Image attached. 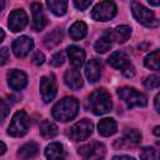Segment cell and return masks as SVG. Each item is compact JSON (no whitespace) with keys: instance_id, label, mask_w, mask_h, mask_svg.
<instances>
[{"instance_id":"obj_13","label":"cell","mask_w":160,"mask_h":160,"mask_svg":"<svg viewBox=\"0 0 160 160\" xmlns=\"http://www.w3.org/2000/svg\"><path fill=\"white\" fill-rule=\"evenodd\" d=\"M105 35L109 38L110 41H116V42H124L126 41L130 35H131V28L128 25H120L116 26L115 29H111L105 32Z\"/></svg>"},{"instance_id":"obj_12","label":"cell","mask_w":160,"mask_h":160,"mask_svg":"<svg viewBox=\"0 0 160 160\" xmlns=\"http://www.w3.org/2000/svg\"><path fill=\"white\" fill-rule=\"evenodd\" d=\"M34 48V40L29 36H20L12 42V51L16 58H25Z\"/></svg>"},{"instance_id":"obj_21","label":"cell","mask_w":160,"mask_h":160,"mask_svg":"<svg viewBox=\"0 0 160 160\" xmlns=\"http://www.w3.org/2000/svg\"><path fill=\"white\" fill-rule=\"evenodd\" d=\"M86 34H88V26L84 21H75L69 29V35L72 40H80L85 38Z\"/></svg>"},{"instance_id":"obj_39","label":"cell","mask_w":160,"mask_h":160,"mask_svg":"<svg viewBox=\"0 0 160 160\" xmlns=\"http://www.w3.org/2000/svg\"><path fill=\"white\" fill-rule=\"evenodd\" d=\"M4 38H5V32H4V30L0 28V42L4 40Z\"/></svg>"},{"instance_id":"obj_42","label":"cell","mask_w":160,"mask_h":160,"mask_svg":"<svg viewBox=\"0 0 160 160\" xmlns=\"http://www.w3.org/2000/svg\"><path fill=\"white\" fill-rule=\"evenodd\" d=\"M150 2V5H152V6H158L159 5V2H155V1H149Z\"/></svg>"},{"instance_id":"obj_24","label":"cell","mask_w":160,"mask_h":160,"mask_svg":"<svg viewBox=\"0 0 160 160\" xmlns=\"http://www.w3.org/2000/svg\"><path fill=\"white\" fill-rule=\"evenodd\" d=\"M58 134V126L50 121V120H44L40 125V135L45 139H51L56 136Z\"/></svg>"},{"instance_id":"obj_6","label":"cell","mask_w":160,"mask_h":160,"mask_svg":"<svg viewBox=\"0 0 160 160\" xmlns=\"http://www.w3.org/2000/svg\"><path fill=\"white\" fill-rule=\"evenodd\" d=\"M79 155L82 160H102L105 158V146L99 141H91L79 148Z\"/></svg>"},{"instance_id":"obj_36","label":"cell","mask_w":160,"mask_h":160,"mask_svg":"<svg viewBox=\"0 0 160 160\" xmlns=\"http://www.w3.org/2000/svg\"><path fill=\"white\" fill-rule=\"evenodd\" d=\"M112 160H135V159L128 155H120V156H114Z\"/></svg>"},{"instance_id":"obj_29","label":"cell","mask_w":160,"mask_h":160,"mask_svg":"<svg viewBox=\"0 0 160 160\" xmlns=\"http://www.w3.org/2000/svg\"><path fill=\"white\" fill-rule=\"evenodd\" d=\"M141 160H159V151L154 148L146 146L140 152Z\"/></svg>"},{"instance_id":"obj_1","label":"cell","mask_w":160,"mask_h":160,"mask_svg":"<svg viewBox=\"0 0 160 160\" xmlns=\"http://www.w3.org/2000/svg\"><path fill=\"white\" fill-rule=\"evenodd\" d=\"M79 110V102L72 96H66L55 104L52 108V116L59 121H69L74 119Z\"/></svg>"},{"instance_id":"obj_25","label":"cell","mask_w":160,"mask_h":160,"mask_svg":"<svg viewBox=\"0 0 160 160\" xmlns=\"http://www.w3.org/2000/svg\"><path fill=\"white\" fill-rule=\"evenodd\" d=\"M46 5L51 10V12H54L58 16L64 15L68 9V1L65 0H49L46 1Z\"/></svg>"},{"instance_id":"obj_26","label":"cell","mask_w":160,"mask_h":160,"mask_svg":"<svg viewBox=\"0 0 160 160\" xmlns=\"http://www.w3.org/2000/svg\"><path fill=\"white\" fill-rule=\"evenodd\" d=\"M144 64L150 70H159V66H160V52H159V50H154L152 52H150L145 58Z\"/></svg>"},{"instance_id":"obj_41","label":"cell","mask_w":160,"mask_h":160,"mask_svg":"<svg viewBox=\"0 0 160 160\" xmlns=\"http://www.w3.org/2000/svg\"><path fill=\"white\" fill-rule=\"evenodd\" d=\"M4 6H5V2H4L2 0H0V11L4 9Z\"/></svg>"},{"instance_id":"obj_10","label":"cell","mask_w":160,"mask_h":160,"mask_svg":"<svg viewBox=\"0 0 160 160\" xmlns=\"http://www.w3.org/2000/svg\"><path fill=\"white\" fill-rule=\"evenodd\" d=\"M31 12H32V22H31L32 30H35V31L42 30L48 24V18L42 10V5L40 2H32Z\"/></svg>"},{"instance_id":"obj_34","label":"cell","mask_w":160,"mask_h":160,"mask_svg":"<svg viewBox=\"0 0 160 160\" xmlns=\"http://www.w3.org/2000/svg\"><path fill=\"white\" fill-rule=\"evenodd\" d=\"M44 60H45V56H44V54L41 52V51H36L35 54H34V58H32V62L35 64V65H41V64H44Z\"/></svg>"},{"instance_id":"obj_37","label":"cell","mask_w":160,"mask_h":160,"mask_svg":"<svg viewBox=\"0 0 160 160\" xmlns=\"http://www.w3.org/2000/svg\"><path fill=\"white\" fill-rule=\"evenodd\" d=\"M5 151H6V145L2 141H0V155H2Z\"/></svg>"},{"instance_id":"obj_4","label":"cell","mask_w":160,"mask_h":160,"mask_svg":"<svg viewBox=\"0 0 160 160\" xmlns=\"http://www.w3.org/2000/svg\"><path fill=\"white\" fill-rule=\"evenodd\" d=\"M29 128H30V119H29L28 114L24 110H19L14 114V116L10 121L8 132L11 136L20 138L28 132Z\"/></svg>"},{"instance_id":"obj_18","label":"cell","mask_w":160,"mask_h":160,"mask_svg":"<svg viewBox=\"0 0 160 160\" xmlns=\"http://www.w3.org/2000/svg\"><path fill=\"white\" fill-rule=\"evenodd\" d=\"M64 81L65 84L70 88V89H80L82 86V76L80 74L79 70L76 69H71V70H68L65 72V76H64Z\"/></svg>"},{"instance_id":"obj_16","label":"cell","mask_w":160,"mask_h":160,"mask_svg":"<svg viewBox=\"0 0 160 160\" xmlns=\"http://www.w3.org/2000/svg\"><path fill=\"white\" fill-rule=\"evenodd\" d=\"M109 64L112 66V68H115V69H120V70H122V71H125L128 68H130L131 65H130V61H129V58L124 54V52H121V51H115V52H112L111 55H110V58H109Z\"/></svg>"},{"instance_id":"obj_20","label":"cell","mask_w":160,"mask_h":160,"mask_svg":"<svg viewBox=\"0 0 160 160\" xmlns=\"http://www.w3.org/2000/svg\"><path fill=\"white\" fill-rule=\"evenodd\" d=\"M98 130H99V134L102 135V136H110L112 134L116 132L118 130V125H116V121L111 118H104L99 121L98 124Z\"/></svg>"},{"instance_id":"obj_22","label":"cell","mask_w":160,"mask_h":160,"mask_svg":"<svg viewBox=\"0 0 160 160\" xmlns=\"http://www.w3.org/2000/svg\"><path fill=\"white\" fill-rule=\"evenodd\" d=\"M38 152H39V145L36 142L31 141V142H28L20 148V150L18 151V156L22 160H28V159L36 156Z\"/></svg>"},{"instance_id":"obj_28","label":"cell","mask_w":160,"mask_h":160,"mask_svg":"<svg viewBox=\"0 0 160 160\" xmlns=\"http://www.w3.org/2000/svg\"><path fill=\"white\" fill-rule=\"evenodd\" d=\"M95 50L98 51V52H105V51H108V50H110V48H111V41L109 40V38L104 34L96 42H95Z\"/></svg>"},{"instance_id":"obj_17","label":"cell","mask_w":160,"mask_h":160,"mask_svg":"<svg viewBox=\"0 0 160 160\" xmlns=\"http://www.w3.org/2000/svg\"><path fill=\"white\" fill-rule=\"evenodd\" d=\"M68 55H69V59H70V64L74 66V68H80L82 64H84V60H85V51L76 46V45H71L68 48Z\"/></svg>"},{"instance_id":"obj_31","label":"cell","mask_w":160,"mask_h":160,"mask_svg":"<svg viewBox=\"0 0 160 160\" xmlns=\"http://www.w3.org/2000/svg\"><path fill=\"white\" fill-rule=\"evenodd\" d=\"M64 60H65L64 52H62V51H59V52H56V54H54V55L51 56V59H50V65H52V66H55V68L61 66V65L64 64Z\"/></svg>"},{"instance_id":"obj_2","label":"cell","mask_w":160,"mask_h":160,"mask_svg":"<svg viewBox=\"0 0 160 160\" xmlns=\"http://www.w3.org/2000/svg\"><path fill=\"white\" fill-rule=\"evenodd\" d=\"M90 110L95 115H104L111 110V98L105 89H98L90 94Z\"/></svg>"},{"instance_id":"obj_14","label":"cell","mask_w":160,"mask_h":160,"mask_svg":"<svg viewBox=\"0 0 160 160\" xmlns=\"http://www.w3.org/2000/svg\"><path fill=\"white\" fill-rule=\"evenodd\" d=\"M8 82L12 90H21L28 84V76L21 70H11L8 75Z\"/></svg>"},{"instance_id":"obj_30","label":"cell","mask_w":160,"mask_h":160,"mask_svg":"<svg viewBox=\"0 0 160 160\" xmlns=\"http://www.w3.org/2000/svg\"><path fill=\"white\" fill-rule=\"evenodd\" d=\"M159 84H160V78L158 75H150L144 80V86L148 90H152V89L159 88Z\"/></svg>"},{"instance_id":"obj_5","label":"cell","mask_w":160,"mask_h":160,"mask_svg":"<svg viewBox=\"0 0 160 160\" xmlns=\"http://www.w3.org/2000/svg\"><path fill=\"white\" fill-rule=\"evenodd\" d=\"M131 11H132V15L135 16V19L140 24H142L145 26H149V28L158 26V20H156L154 12L151 10L146 9L142 4L132 1L131 2Z\"/></svg>"},{"instance_id":"obj_8","label":"cell","mask_w":160,"mask_h":160,"mask_svg":"<svg viewBox=\"0 0 160 160\" xmlns=\"http://www.w3.org/2000/svg\"><path fill=\"white\" fill-rule=\"evenodd\" d=\"M92 122L88 119H82L80 121H78L76 124H74L70 129V139L74 140V141H81V140H85L88 139L91 132H92Z\"/></svg>"},{"instance_id":"obj_32","label":"cell","mask_w":160,"mask_h":160,"mask_svg":"<svg viewBox=\"0 0 160 160\" xmlns=\"http://www.w3.org/2000/svg\"><path fill=\"white\" fill-rule=\"evenodd\" d=\"M8 114H9V105L6 104L5 100L0 99V122L8 116Z\"/></svg>"},{"instance_id":"obj_3","label":"cell","mask_w":160,"mask_h":160,"mask_svg":"<svg viewBox=\"0 0 160 160\" xmlns=\"http://www.w3.org/2000/svg\"><path fill=\"white\" fill-rule=\"evenodd\" d=\"M118 96L126 104L128 108L145 106L148 104V98L142 92L130 86H122L118 89Z\"/></svg>"},{"instance_id":"obj_9","label":"cell","mask_w":160,"mask_h":160,"mask_svg":"<svg viewBox=\"0 0 160 160\" xmlns=\"http://www.w3.org/2000/svg\"><path fill=\"white\" fill-rule=\"evenodd\" d=\"M40 92L45 102H50L56 95V79L52 74L42 76L40 80Z\"/></svg>"},{"instance_id":"obj_7","label":"cell","mask_w":160,"mask_h":160,"mask_svg":"<svg viewBox=\"0 0 160 160\" xmlns=\"http://www.w3.org/2000/svg\"><path fill=\"white\" fill-rule=\"evenodd\" d=\"M116 14V5L112 1H101L96 4L91 11V16L96 21H108Z\"/></svg>"},{"instance_id":"obj_40","label":"cell","mask_w":160,"mask_h":160,"mask_svg":"<svg viewBox=\"0 0 160 160\" xmlns=\"http://www.w3.org/2000/svg\"><path fill=\"white\" fill-rule=\"evenodd\" d=\"M159 130H160V128H159V126H155V129H154V134H155L156 136H159V134H160Z\"/></svg>"},{"instance_id":"obj_23","label":"cell","mask_w":160,"mask_h":160,"mask_svg":"<svg viewBox=\"0 0 160 160\" xmlns=\"http://www.w3.org/2000/svg\"><path fill=\"white\" fill-rule=\"evenodd\" d=\"M61 40H62V31L56 28V29H54L51 32H49V34L45 36L44 44H45L46 48L52 49V48H55L56 45H59V44L61 42Z\"/></svg>"},{"instance_id":"obj_15","label":"cell","mask_w":160,"mask_h":160,"mask_svg":"<svg viewBox=\"0 0 160 160\" xmlns=\"http://www.w3.org/2000/svg\"><path fill=\"white\" fill-rule=\"evenodd\" d=\"M101 62L98 59H91L85 65V75L90 82H95L101 76Z\"/></svg>"},{"instance_id":"obj_27","label":"cell","mask_w":160,"mask_h":160,"mask_svg":"<svg viewBox=\"0 0 160 160\" xmlns=\"http://www.w3.org/2000/svg\"><path fill=\"white\" fill-rule=\"evenodd\" d=\"M141 140V134L135 129H129L125 131L121 141H125L128 144H138Z\"/></svg>"},{"instance_id":"obj_38","label":"cell","mask_w":160,"mask_h":160,"mask_svg":"<svg viewBox=\"0 0 160 160\" xmlns=\"http://www.w3.org/2000/svg\"><path fill=\"white\" fill-rule=\"evenodd\" d=\"M159 98H160V95L158 94L155 96V109H156V111H159Z\"/></svg>"},{"instance_id":"obj_11","label":"cell","mask_w":160,"mask_h":160,"mask_svg":"<svg viewBox=\"0 0 160 160\" xmlns=\"http://www.w3.org/2000/svg\"><path fill=\"white\" fill-rule=\"evenodd\" d=\"M26 24H28V15L22 9H16L10 12L8 25L11 31L18 32V31L22 30L26 26Z\"/></svg>"},{"instance_id":"obj_19","label":"cell","mask_w":160,"mask_h":160,"mask_svg":"<svg viewBox=\"0 0 160 160\" xmlns=\"http://www.w3.org/2000/svg\"><path fill=\"white\" fill-rule=\"evenodd\" d=\"M45 156L48 160H62L65 158L64 146L60 142H50L45 149Z\"/></svg>"},{"instance_id":"obj_35","label":"cell","mask_w":160,"mask_h":160,"mask_svg":"<svg viewBox=\"0 0 160 160\" xmlns=\"http://www.w3.org/2000/svg\"><path fill=\"white\" fill-rule=\"evenodd\" d=\"M74 5L79 9V10H85L91 5V0H86V1H81V0H75Z\"/></svg>"},{"instance_id":"obj_33","label":"cell","mask_w":160,"mask_h":160,"mask_svg":"<svg viewBox=\"0 0 160 160\" xmlns=\"http://www.w3.org/2000/svg\"><path fill=\"white\" fill-rule=\"evenodd\" d=\"M9 56H10V52H9V49L8 48L0 49V66L1 65H5L8 62Z\"/></svg>"}]
</instances>
